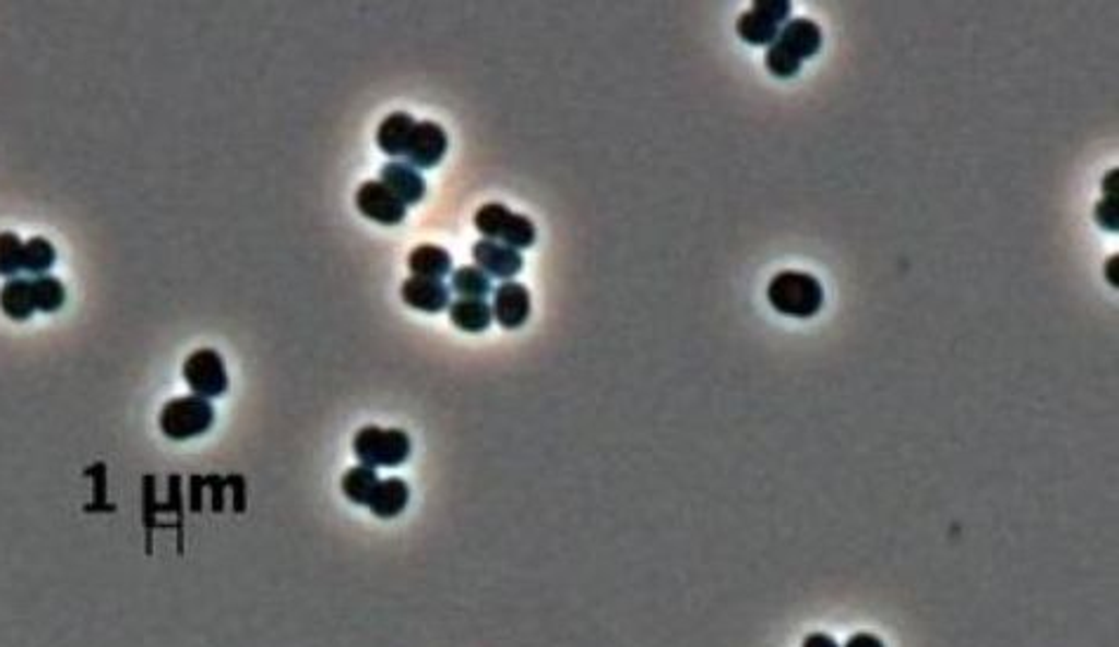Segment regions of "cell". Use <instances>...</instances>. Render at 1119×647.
I'll return each mask as SVG.
<instances>
[{"instance_id":"obj_20","label":"cell","mask_w":1119,"mask_h":647,"mask_svg":"<svg viewBox=\"0 0 1119 647\" xmlns=\"http://www.w3.org/2000/svg\"><path fill=\"white\" fill-rule=\"evenodd\" d=\"M736 28H738V36L750 45H773L781 36L778 24H773L771 20L761 17V14H757L752 10L740 14Z\"/></svg>"},{"instance_id":"obj_1","label":"cell","mask_w":1119,"mask_h":647,"mask_svg":"<svg viewBox=\"0 0 1119 647\" xmlns=\"http://www.w3.org/2000/svg\"><path fill=\"white\" fill-rule=\"evenodd\" d=\"M769 304L789 319H813L823 309L825 290L820 280L803 271H781L769 283Z\"/></svg>"},{"instance_id":"obj_18","label":"cell","mask_w":1119,"mask_h":647,"mask_svg":"<svg viewBox=\"0 0 1119 647\" xmlns=\"http://www.w3.org/2000/svg\"><path fill=\"white\" fill-rule=\"evenodd\" d=\"M380 483V476L376 469H370V466H364L358 464L354 466V469H349L345 476H342V492H345L347 500L352 504H358V506H368L372 492H376Z\"/></svg>"},{"instance_id":"obj_23","label":"cell","mask_w":1119,"mask_h":647,"mask_svg":"<svg viewBox=\"0 0 1119 647\" xmlns=\"http://www.w3.org/2000/svg\"><path fill=\"white\" fill-rule=\"evenodd\" d=\"M24 243L14 233H0V276H17L22 271Z\"/></svg>"},{"instance_id":"obj_26","label":"cell","mask_w":1119,"mask_h":647,"mask_svg":"<svg viewBox=\"0 0 1119 647\" xmlns=\"http://www.w3.org/2000/svg\"><path fill=\"white\" fill-rule=\"evenodd\" d=\"M844 647H886V645L882 643V638H877L872 634H856L846 640Z\"/></svg>"},{"instance_id":"obj_4","label":"cell","mask_w":1119,"mask_h":647,"mask_svg":"<svg viewBox=\"0 0 1119 647\" xmlns=\"http://www.w3.org/2000/svg\"><path fill=\"white\" fill-rule=\"evenodd\" d=\"M215 421L213 405L199 396H182L166 403L160 410V431L170 441H191L211 431Z\"/></svg>"},{"instance_id":"obj_17","label":"cell","mask_w":1119,"mask_h":647,"mask_svg":"<svg viewBox=\"0 0 1119 647\" xmlns=\"http://www.w3.org/2000/svg\"><path fill=\"white\" fill-rule=\"evenodd\" d=\"M448 319L462 333H484L492 323V311L486 299H457L448 307Z\"/></svg>"},{"instance_id":"obj_3","label":"cell","mask_w":1119,"mask_h":647,"mask_svg":"<svg viewBox=\"0 0 1119 647\" xmlns=\"http://www.w3.org/2000/svg\"><path fill=\"white\" fill-rule=\"evenodd\" d=\"M474 227L484 238L514 250H528L537 240L535 224L500 203H486L476 209Z\"/></svg>"},{"instance_id":"obj_28","label":"cell","mask_w":1119,"mask_h":647,"mask_svg":"<svg viewBox=\"0 0 1119 647\" xmlns=\"http://www.w3.org/2000/svg\"><path fill=\"white\" fill-rule=\"evenodd\" d=\"M801 647H840V645L828 634H809L803 638Z\"/></svg>"},{"instance_id":"obj_22","label":"cell","mask_w":1119,"mask_h":647,"mask_svg":"<svg viewBox=\"0 0 1119 647\" xmlns=\"http://www.w3.org/2000/svg\"><path fill=\"white\" fill-rule=\"evenodd\" d=\"M764 64H766V71L771 73V76L781 79V81L795 79L797 73L801 71L799 59L793 52H787L781 43L769 45L766 57H764Z\"/></svg>"},{"instance_id":"obj_29","label":"cell","mask_w":1119,"mask_h":647,"mask_svg":"<svg viewBox=\"0 0 1119 647\" xmlns=\"http://www.w3.org/2000/svg\"><path fill=\"white\" fill-rule=\"evenodd\" d=\"M1117 262H1119L1117 254H1112V257L1106 262V278L1112 288H1117Z\"/></svg>"},{"instance_id":"obj_8","label":"cell","mask_w":1119,"mask_h":647,"mask_svg":"<svg viewBox=\"0 0 1119 647\" xmlns=\"http://www.w3.org/2000/svg\"><path fill=\"white\" fill-rule=\"evenodd\" d=\"M474 266L481 268L488 278H500V280H512L521 268H524V257L514 248H507L496 240L481 238L479 243L472 248Z\"/></svg>"},{"instance_id":"obj_5","label":"cell","mask_w":1119,"mask_h":647,"mask_svg":"<svg viewBox=\"0 0 1119 647\" xmlns=\"http://www.w3.org/2000/svg\"><path fill=\"white\" fill-rule=\"evenodd\" d=\"M184 382L193 391V396L199 398H217L224 391L229 388L227 368H224V360L213 349H199L193 351L187 363H184Z\"/></svg>"},{"instance_id":"obj_24","label":"cell","mask_w":1119,"mask_h":647,"mask_svg":"<svg viewBox=\"0 0 1119 647\" xmlns=\"http://www.w3.org/2000/svg\"><path fill=\"white\" fill-rule=\"evenodd\" d=\"M752 12L781 26L783 22H787L789 12H793V3H789V0H757V3H752Z\"/></svg>"},{"instance_id":"obj_12","label":"cell","mask_w":1119,"mask_h":647,"mask_svg":"<svg viewBox=\"0 0 1119 647\" xmlns=\"http://www.w3.org/2000/svg\"><path fill=\"white\" fill-rule=\"evenodd\" d=\"M787 52H793L799 62L803 64L806 59H811L823 48V34H820V26L806 17L789 20L781 32L778 40Z\"/></svg>"},{"instance_id":"obj_2","label":"cell","mask_w":1119,"mask_h":647,"mask_svg":"<svg viewBox=\"0 0 1119 647\" xmlns=\"http://www.w3.org/2000/svg\"><path fill=\"white\" fill-rule=\"evenodd\" d=\"M410 435L401 429L364 427L354 435V455L370 469H392L410 457Z\"/></svg>"},{"instance_id":"obj_7","label":"cell","mask_w":1119,"mask_h":647,"mask_svg":"<svg viewBox=\"0 0 1119 647\" xmlns=\"http://www.w3.org/2000/svg\"><path fill=\"white\" fill-rule=\"evenodd\" d=\"M356 209L364 217L384 224V227H396L406 219V205L382 182L361 184V189L356 191Z\"/></svg>"},{"instance_id":"obj_27","label":"cell","mask_w":1119,"mask_h":647,"mask_svg":"<svg viewBox=\"0 0 1119 647\" xmlns=\"http://www.w3.org/2000/svg\"><path fill=\"white\" fill-rule=\"evenodd\" d=\"M1117 184H1119V170L1115 168V170H1110L1106 175V179H1103V195H1106V199H1117L1119 201Z\"/></svg>"},{"instance_id":"obj_11","label":"cell","mask_w":1119,"mask_h":647,"mask_svg":"<svg viewBox=\"0 0 1119 647\" xmlns=\"http://www.w3.org/2000/svg\"><path fill=\"white\" fill-rule=\"evenodd\" d=\"M380 182L390 189L403 205H417L425 199V177L408 163H386L380 170Z\"/></svg>"},{"instance_id":"obj_10","label":"cell","mask_w":1119,"mask_h":647,"mask_svg":"<svg viewBox=\"0 0 1119 647\" xmlns=\"http://www.w3.org/2000/svg\"><path fill=\"white\" fill-rule=\"evenodd\" d=\"M401 299L415 311L441 313L451 307V288L443 280L410 276L401 285Z\"/></svg>"},{"instance_id":"obj_19","label":"cell","mask_w":1119,"mask_h":647,"mask_svg":"<svg viewBox=\"0 0 1119 647\" xmlns=\"http://www.w3.org/2000/svg\"><path fill=\"white\" fill-rule=\"evenodd\" d=\"M451 290L460 299H486L492 292V280L476 266H460L451 274Z\"/></svg>"},{"instance_id":"obj_13","label":"cell","mask_w":1119,"mask_h":647,"mask_svg":"<svg viewBox=\"0 0 1119 647\" xmlns=\"http://www.w3.org/2000/svg\"><path fill=\"white\" fill-rule=\"evenodd\" d=\"M415 123L417 120L403 111L386 116L380 123L378 137H376L380 152L390 158H406V148L413 137Z\"/></svg>"},{"instance_id":"obj_25","label":"cell","mask_w":1119,"mask_h":647,"mask_svg":"<svg viewBox=\"0 0 1119 647\" xmlns=\"http://www.w3.org/2000/svg\"><path fill=\"white\" fill-rule=\"evenodd\" d=\"M1119 201L1117 199H1103L1094 207V219L1100 224L1106 231L1117 233L1119 229Z\"/></svg>"},{"instance_id":"obj_6","label":"cell","mask_w":1119,"mask_h":647,"mask_svg":"<svg viewBox=\"0 0 1119 647\" xmlns=\"http://www.w3.org/2000/svg\"><path fill=\"white\" fill-rule=\"evenodd\" d=\"M448 154V134L439 123H431V120H420L415 123L413 137L406 148V163L413 165L415 170H431L445 158Z\"/></svg>"},{"instance_id":"obj_15","label":"cell","mask_w":1119,"mask_h":647,"mask_svg":"<svg viewBox=\"0 0 1119 647\" xmlns=\"http://www.w3.org/2000/svg\"><path fill=\"white\" fill-rule=\"evenodd\" d=\"M0 309L12 321H26L28 315H34L38 311L36 280L14 278L5 283V288L0 290Z\"/></svg>"},{"instance_id":"obj_14","label":"cell","mask_w":1119,"mask_h":647,"mask_svg":"<svg viewBox=\"0 0 1119 647\" xmlns=\"http://www.w3.org/2000/svg\"><path fill=\"white\" fill-rule=\"evenodd\" d=\"M410 502V488L403 478H386L380 480L376 492H372L368 508L372 516L382 520H390L403 514V508Z\"/></svg>"},{"instance_id":"obj_9","label":"cell","mask_w":1119,"mask_h":647,"mask_svg":"<svg viewBox=\"0 0 1119 647\" xmlns=\"http://www.w3.org/2000/svg\"><path fill=\"white\" fill-rule=\"evenodd\" d=\"M492 319L504 330H519L526 325L531 315V295L521 283L507 280L498 290H492Z\"/></svg>"},{"instance_id":"obj_16","label":"cell","mask_w":1119,"mask_h":647,"mask_svg":"<svg viewBox=\"0 0 1119 647\" xmlns=\"http://www.w3.org/2000/svg\"><path fill=\"white\" fill-rule=\"evenodd\" d=\"M408 268L413 276L443 280L448 274H453V257L439 245H417L408 254Z\"/></svg>"},{"instance_id":"obj_21","label":"cell","mask_w":1119,"mask_h":647,"mask_svg":"<svg viewBox=\"0 0 1119 647\" xmlns=\"http://www.w3.org/2000/svg\"><path fill=\"white\" fill-rule=\"evenodd\" d=\"M57 260L55 248L45 238H32L24 243L22 252V271L24 274L43 276L45 271H50Z\"/></svg>"}]
</instances>
